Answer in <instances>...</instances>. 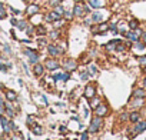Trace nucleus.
Listing matches in <instances>:
<instances>
[{
    "label": "nucleus",
    "instance_id": "1",
    "mask_svg": "<svg viewBox=\"0 0 146 140\" xmlns=\"http://www.w3.org/2000/svg\"><path fill=\"white\" fill-rule=\"evenodd\" d=\"M89 10H90V9H89L88 6H83L82 3H77L76 6H75V9H73V15H75V16H79V17H80V16L86 15Z\"/></svg>",
    "mask_w": 146,
    "mask_h": 140
},
{
    "label": "nucleus",
    "instance_id": "2",
    "mask_svg": "<svg viewBox=\"0 0 146 140\" xmlns=\"http://www.w3.org/2000/svg\"><path fill=\"white\" fill-rule=\"evenodd\" d=\"M100 126H102V119H100V116H98V117H95L93 120H92V124H90V127H89V132L90 133L98 132Z\"/></svg>",
    "mask_w": 146,
    "mask_h": 140
},
{
    "label": "nucleus",
    "instance_id": "3",
    "mask_svg": "<svg viewBox=\"0 0 146 140\" xmlns=\"http://www.w3.org/2000/svg\"><path fill=\"white\" fill-rule=\"evenodd\" d=\"M106 113H107V106H105V104H99L98 107H96V114L98 116H105Z\"/></svg>",
    "mask_w": 146,
    "mask_h": 140
},
{
    "label": "nucleus",
    "instance_id": "4",
    "mask_svg": "<svg viewBox=\"0 0 146 140\" xmlns=\"http://www.w3.org/2000/svg\"><path fill=\"white\" fill-rule=\"evenodd\" d=\"M46 67H47L49 70H56V69H59V63L56 60L49 59V60H46Z\"/></svg>",
    "mask_w": 146,
    "mask_h": 140
},
{
    "label": "nucleus",
    "instance_id": "5",
    "mask_svg": "<svg viewBox=\"0 0 146 140\" xmlns=\"http://www.w3.org/2000/svg\"><path fill=\"white\" fill-rule=\"evenodd\" d=\"M123 34H125L126 37H128V39L133 40V42H136V40L139 39V36H140L138 30H135V32H128V33H123Z\"/></svg>",
    "mask_w": 146,
    "mask_h": 140
},
{
    "label": "nucleus",
    "instance_id": "6",
    "mask_svg": "<svg viewBox=\"0 0 146 140\" xmlns=\"http://www.w3.org/2000/svg\"><path fill=\"white\" fill-rule=\"evenodd\" d=\"M26 54L29 56V59H30V61H32V63H36V61H37V59H39V56H37V53H36V52L29 50V49L26 50Z\"/></svg>",
    "mask_w": 146,
    "mask_h": 140
},
{
    "label": "nucleus",
    "instance_id": "7",
    "mask_svg": "<svg viewBox=\"0 0 146 140\" xmlns=\"http://www.w3.org/2000/svg\"><path fill=\"white\" fill-rule=\"evenodd\" d=\"M60 17H62V16H59L57 13H56V11L53 10L52 13H49V15L46 16V20H47V22H55V20H59Z\"/></svg>",
    "mask_w": 146,
    "mask_h": 140
},
{
    "label": "nucleus",
    "instance_id": "8",
    "mask_svg": "<svg viewBox=\"0 0 146 140\" xmlns=\"http://www.w3.org/2000/svg\"><path fill=\"white\" fill-rule=\"evenodd\" d=\"M65 67L67 69L69 72H72V70L76 69V61H75V60H66L65 61Z\"/></svg>",
    "mask_w": 146,
    "mask_h": 140
},
{
    "label": "nucleus",
    "instance_id": "9",
    "mask_svg": "<svg viewBox=\"0 0 146 140\" xmlns=\"http://www.w3.org/2000/svg\"><path fill=\"white\" fill-rule=\"evenodd\" d=\"M62 49H59V47H56V46H53V44H50L49 46V53L52 54V56H56V54H59V53H62Z\"/></svg>",
    "mask_w": 146,
    "mask_h": 140
},
{
    "label": "nucleus",
    "instance_id": "10",
    "mask_svg": "<svg viewBox=\"0 0 146 140\" xmlns=\"http://www.w3.org/2000/svg\"><path fill=\"white\" fill-rule=\"evenodd\" d=\"M0 120H2V126H3V130H4L6 133H7L9 130L11 129V127H10V124H9V122H7V119L2 116V117H0Z\"/></svg>",
    "mask_w": 146,
    "mask_h": 140
},
{
    "label": "nucleus",
    "instance_id": "11",
    "mask_svg": "<svg viewBox=\"0 0 146 140\" xmlns=\"http://www.w3.org/2000/svg\"><path fill=\"white\" fill-rule=\"evenodd\" d=\"M146 129V122H139L138 124L135 126V133H139V132H143Z\"/></svg>",
    "mask_w": 146,
    "mask_h": 140
},
{
    "label": "nucleus",
    "instance_id": "12",
    "mask_svg": "<svg viewBox=\"0 0 146 140\" xmlns=\"http://www.w3.org/2000/svg\"><path fill=\"white\" fill-rule=\"evenodd\" d=\"M95 89L93 87H90V86H88L86 87V90H84V97H93L95 96Z\"/></svg>",
    "mask_w": 146,
    "mask_h": 140
},
{
    "label": "nucleus",
    "instance_id": "13",
    "mask_svg": "<svg viewBox=\"0 0 146 140\" xmlns=\"http://www.w3.org/2000/svg\"><path fill=\"white\" fill-rule=\"evenodd\" d=\"M37 11H39V6H36V4H32V6H29V7H27V13H29L30 16L36 15Z\"/></svg>",
    "mask_w": 146,
    "mask_h": 140
},
{
    "label": "nucleus",
    "instance_id": "14",
    "mask_svg": "<svg viewBox=\"0 0 146 140\" xmlns=\"http://www.w3.org/2000/svg\"><path fill=\"white\" fill-rule=\"evenodd\" d=\"M89 4H90L92 7L99 9V7H100V6L103 4V2H102V0H89Z\"/></svg>",
    "mask_w": 146,
    "mask_h": 140
},
{
    "label": "nucleus",
    "instance_id": "15",
    "mask_svg": "<svg viewBox=\"0 0 146 140\" xmlns=\"http://www.w3.org/2000/svg\"><path fill=\"white\" fill-rule=\"evenodd\" d=\"M34 74H36V76H42V74H43V66H42V65H36V66H34Z\"/></svg>",
    "mask_w": 146,
    "mask_h": 140
},
{
    "label": "nucleus",
    "instance_id": "16",
    "mask_svg": "<svg viewBox=\"0 0 146 140\" xmlns=\"http://www.w3.org/2000/svg\"><path fill=\"white\" fill-rule=\"evenodd\" d=\"M92 20H93V22H98V23H100V20H102V15H100L99 11H95V13L92 15Z\"/></svg>",
    "mask_w": 146,
    "mask_h": 140
},
{
    "label": "nucleus",
    "instance_id": "17",
    "mask_svg": "<svg viewBox=\"0 0 146 140\" xmlns=\"http://www.w3.org/2000/svg\"><path fill=\"white\" fill-rule=\"evenodd\" d=\"M119 43H120L119 40H113V42H110L109 44H106V49H107V50H110V49L113 50V49H115V46H116V44H119Z\"/></svg>",
    "mask_w": 146,
    "mask_h": 140
},
{
    "label": "nucleus",
    "instance_id": "18",
    "mask_svg": "<svg viewBox=\"0 0 146 140\" xmlns=\"http://www.w3.org/2000/svg\"><path fill=\"white\" fill-rule=\"evenodd\" d=\"M129 119H130V122L132 123H136L139 120V113H136V111H133L130 116H129Z\"/></svg>",
    "mask_w": 146,
    "mask_h": 140
},
{
    "label": "nucleus",
    "instance_id": "19",
    "mask_svg": "<svg viewBox=\"0 0 146 140\" xmlns=\"http://www.w3.org/2000/svg\"><path fill=\"white\" fill-rule=\"evenodd\" d=\"M55 11L57 13L59 16H63V15H65V9H63L62 6H59V4H57V6L55 7Z\"/></svg>",
    "mask_w": 146,
    "mask_h": 140
},
{
    "label": "nucleus",
    "instance_id": "20",
    "mask_svg": "<svg viewBox=\"0 0 146 140\" xmlns=\"http://www.w3.org/2000/svg\"><path fill=\"white\" fill-rule=\"evenodd\" d=\"M6 97H7L9 100H16V93L15 92H7V93H6Z\"/></svg>",
    "mask_w": 146,
    "mask_h": 140
},
{
    "label": "nucleus",
    "instance_id": "21",
    "mask_svg": "<svg viewBox=\"0 0 146 140\" xmlns=\"http://www.w3.org/2000/svg\"><path fill=\"white\" fill-rule=\"evenodd\" d=\"M6 17V11H4V6L3 3H0V19H4Z\"/></svg>",
    "mask_w": 146,
    "mask_h": 140
},
{
    "label": "nucleus",
    "instance_id": "22",
    "mask_svg": "<svg viewBox=\"0 0 146 140\" xmlns=\"http://www.w3.org/2000/svg\"><path fill=\"white\" fill-rule=\"evenodd\" d=\"M135 47L138 49V50H142V49H145V43H140V42L136 40V42H135Z\"/></svg>",
    "mask_w": 146,
    "mask_h": 140
},
{
    "label": "nucleus",
    "instance_id": "23",
    "mask_svg": "<svg viewBox=\"0 0 146 140\" xmlns=\"http://www.w3.org/2000/svg\"><path fill=\"white\" fill-rule=\"evenodd\" d=\"M107 29H109V26L106 24V23H102V24H99V32H106Z\"/></svg>",
    "mask_w": 146,
    "mask_h": 140
},
{
    "label": "nucleus",
    "instance_id": "24",
    "mask_svg": "<svg viewBox=\"0 0 146 140\" xmlns=\"http://www.w3.org/2000/svg\"><path fill=\"white\" fill-rule=\"evenodd\" d=\"M145 96V90H136L135 92V97H143Z\"/></svg>",
    "mask_w": 146,
    "mask_h": 140
},
{
    "label": "nucleus",
    "instance_id": "25",
    "mask_svg": "<svg viewBox=\"0 0 146 140\" xmlns=\"http://www.w3.org/2000/svg\"><path fill=\"white\" fill-rule=\"evenodd\" d=\"M129 27H130V29H138V22H136V20H132V22L129 23Z\"/></svg>",
    "mask_w": 146,
    "mask_h": 140
},
{
    "label": "nucleus",
    "instance_id": "26",
    "mask_svg": "<svg viewBox=\"0 0 146 140\" xmlns=\"http://www.w3.org/2000/svg\"><path fill=\"white\" fill-rule=\"evenodd\" d=\"M37 33H39V34H44V33H46V29H44L43 26H37Z\"/></svg>",
    "mask_w": 146,
    "mask_h": 140
},
{
    "label": "nucleus",
    "instance_id": "27",
    "mask_svg": "<svg viewBox=\"0 0 146 140\" xmlns=\"http://www.w3.org/2000/svg\"><path fill=\"white\" fill-rule=\"evenodd\" d=\"M62 76H63V74H60V73H56V74H53L52 77H53V80H55V82H57V80L62 79Z\"/></svg>",
    "mask_w": 146,
    "mask_h": 140
},
{
    "label": "nucleus",
    "instance_id": "28",
    "mask_svg": "<svg viewBox=\"0 0 146 140\" xmlns=\"http://www.w3.org/2000/svg\"><path fill=\"white\" fill-rule=\"evenodd\" d=\"M89 77H90V73H89V72H83V73H82V79H83V80H88Z\"/></svg>",
    "mask_w": 146,
    "mask_h": 140
},
{
    "label": "nucleus",
    "instance_id": "29",
    "mask_svg": "<svg viewBox=\"0 0 146 140\" xmlns=\"http://www.w3.org/2000/svg\"><path fill=\"white\" fill-rule=\"evenodd\" d=\"M16 26H17V27H19V29H26V23L25 22H17V24H16Z\"/></svg>",
    "mask_w": 146,
    "mask_h": 140
},
{
    "label": "nucleus",
    "instance_id": "30",
    "mask_svg": "<svg viewBox=\"0 0 146 140\" xmlns=\"http://www.w3.org/2000/svg\"><path fill=\"white\" fill-rule=\"evenodd\" d=\"M33 132L36 133V134H40V133H42V127H39V126H36V127H33Z\"/></svg>",
    "mask_w": 146,
    "mask_h": 140
},
{
    "label": "nucleus",
    "instance_id": "31",
    "mask_svg": "<svg viewBox=\"0 0 146 140\" xmlns=\"http://www.w3.org/2000/svg\"><path fill=\"white\" fill-rule=\"evenodd\" d=\"M98 104H99V100H98V99H93V101H92V104H90V106H92V107H96Z\"/></svg>",
    "mask_w": 146,
    "mask_h": 140
},
{
    "label": "nucleus",
    "instance_id": "32",
    "mask_svg": "<svg viewBox=\"0 0 146 140\" xmlns=\"http://www.w3.org/2000/svg\"><path fill=\"white\" fill-rule=\"evenodd\" d=\"M50 37H52V39H57V37H59V32H53L50 34Z\"/></svg>",
    "mask_w": 146,
    "mask_h": 140
},
{
    "label": "nucleus",
    "instance_id": "33",
    "mask_svg": "<svg viewBox=\"0 0 146 140\" xmlns=\"http://www.w3.org/2000/svg\"><path fill=\"white\" fill-rule=\"evenodd\" d=\"M69 77H70L69 73H65V74L62 76V80H65V82H66V80H69Z\"/></svg>",
    "mask_w": 146,
    "mask_h": 140
},
{
    "label": "nucleus",
    "instance_id": "34",
    "mask_svg": "<svg viewBox=\"0 0 146 140\" xmlns=\"http://www.w3.org/2000/svg\"><path fill=\"white\" fill-rule=\"evenodd\" d=\"M59 3H60V0H50V4H52V6H57Z\"/></svg>",
    "mask_w": 146,
    "mask_h": 140
},
{
    "label": "nucleus",
    "instance_id": "35",
    "mask_svg": "<svg viewBox=\"0 0 146 140\" xmlns=\"http://www.w3.org/2000/svg\"><path fill=\"white\" fill-rule=\"evenodd\" d=\"M139 61H140V65H146V56L145 57H139Z\"/></svg>",
    "mask_w": 146,
    "mask_h": 140
},
{
    "label": "nucleus",
    "instance_id": "36",
    "mask_svg": "<svg viewBox=\"0 0 146 140\" xmlns=\"http://www.w3.org/2000/svg\"><path fill=\"white\" fill-rule=\"evenodd\" d=\"M65 16H66V19H72V13H70V11H65Z\"/></svg>",
    "mask_w": 146,
    "mask_h": 140
},
{
    "label": "nucleus",
    "instance_id": "37",
    "mask_svg": "<svg viewBox=\"0 0 146 140\" xmlns=\"http://www.w3.org/2000/svg\"><path fill=\"white\" fill-rule=\"evenodd\" d=\"M6 111H7V114L10 116V117H13V110H11L10 107H7V110H6Z\"/></svg>",
    "mask_w": 146,
    "mask_h": 140
},
{
    "label": "nucleus",
    "instance_id": "38",
    "mask_svg": "<svg viewBox=\"0 0 146 140\" xmlns=\"http://www.w3.org/2000/svg\"><path fill=\"white\" fill-rule=\"evenodd\" d=\"M39 44H40V46H44V44H46V40H44V39H39Z\"/></svg>",
    "mask_w": 146,
    "mask_h": 140
},
{
    "label": "nucleus",
    "instance_id": "39",
    "mask_svg": "<svg viewBox=\"0 0 146 140\" xmlns=\"http://www.w3.org/2000/svg\"><path fill=\"white\" fill-rule=\"evenodd\" d=\"M80 140H88V133H83L80 137Z\"/></svg>",
    "mask_w": 146,
    "mask_h": 140
},
{
    "label": "nucleus",
    "instance_id": "40",
    "mask_svg": "<svg viewBox=\"0 0 146 140\" xmlns=\"http://www.w3.org/2000/svg\"><path fill=\"white\" fill-rule=\"evenodd\" d=\"M0 70H3V72H6V66H4V65H0Z\"/></svg>",
    "mask_w": 146,
    "mask_h": 140
},
{
    "label": "nucleus",
    "instance_id": "41",
    "mask_svg": "<svg viewBox=\"0 0 146 140\" xmlns=\"http://www.w3.org/2000/svg\"><path fill=\"white\" fill-rule=\"evenodd\" d=\"M143 43H145V46H146V34H143Z\"/></svg>",
    "mask_w": 146,
    "mask_h": 140
},
{
    "label": "nucleus",
    "instance_id": "42",
    "mask_svg": "<svg viewBox=\"0 0 146 140\" xmlns=\"http://www.w3.org/2000/svg\"><path fill=\"white\" fill-rule=\"evenodd\" d=\"M145 86H146V79H145Z\"/></svg>",
    "mask_w": 146,
    "mask_h": 140
}]
</instances>
